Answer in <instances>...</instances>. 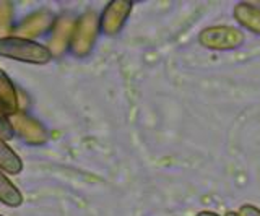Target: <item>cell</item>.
<instances>
[{"instance_id":"1","label":"cell","mask_w":260,"mask_h":216,"mask_svg":"<svg viewBox=\"0 0 260 216\" xmlns=\"http://www.w3.org/2000/svg\"><path fill=\"white\" fill-rule=\"evenodd\" d=\"M0 57L32 63V65H44L51 62L52 54L44 44L24 38L8 36L0 39Z\"/></svg>"},{"instance_id":"2","label":"cell","mask_w":260,"mask_h":216,"mask_svg":"<svg viewBox=\"0 0 260 216\" xmlns=\"http://www.w3.org/2000/svg\"><path fill=\"white\" fill-rule=\"evenodd\" d=\"M101 31V17L94 10L85 12L75 23L70 52L78 59H83L93 51L98 34Z\"/></svg>"},{"instance_id":"3","label":"cell","mask_w":260,"mask_h":216,"mask_svg":"<svg viewBox=\"0 0 260 216\" xmlns=\"http://www.w3.org/2000/svg\"><path fill=\"white\" fill-rule=\"evenodd\" d=\"M244 33L239 28L216 25L208 26L199 33V44L211 51H234L244 44Z\"/></svg>"},{"instance_id":"4","label":"cell","mask_w":260,"mask_h":216,"mask_svg":"<svg viewBox=\"0 0 260 216\" xmlns=\"http://www.w3.org/2000/svg\"><path fill=\"white\" fill-rule=\"evenodd\" d=\"M134 9L130 0H112L101 13V31L108 36L119 34Z\"/></svg>"},{"instance_id":"5","label":"cell","mask_w":260,"mask_h":216,"mask_svg":"<svg viewBox=\"0 0 260 216\" xmlns=\"http://www.w3.org/2000/svg\"><path fill=\"white\" fill-rule=\"evenodd\" d=\"M55 20L57 18L54 17V13L51 10H47V9L38 10L35 13H31L29 17H26L23 21H20L18 25H15L12 36L31 39L32 41L35 38L51 31Z\"/></svg>"},{"instance_id":"6","label":"cell","mask_w":260,"mask_h":216,"mask_svg":"<svg viewBox=\"0 0 260 216\" xmlns=\"http://www.w3.org/2000/svg\"><path fill=\"white\" fill-rule=\"evenodd\" d=\"M10 124L13 127V132L28 145H44L49 138L46 127L31 116L21 113V111L10 116Z\"/></svg>"},{"instance_id":"7","label":"cell","mask_w":260,"mask_h":216,"mask_svg":"<svg viewBox=\"0 0 260 216\" xmlns=\"http://www.w3.org/2000/svg\"><path fill=\"white\" fill-rule=\"evenodd\" d=\"M75 23L77 20H73L72 17H60L55 20L51 29V38H49V46H47L52 57H60V55L65 54V51L70 49Z\"/></svg>"},{"instance_id":"8","label":"cell","mask_w":260,"mask_h":216,"mask_svg":"<svg viewBox=\"0 0 260 216\" xmlns=\"http://www.w3.org/2000/svg\"><path fill=\"white\" fill-rule=\"evenodd\" d=\"M234 20L252 34L260 36V9L249 2H241L234 7Z\"/></svg>"},{"instance_id":"9","label":"cell","mask_w":260,"mask_h":216,"mask_svg":"<svg viewBox=\"0 0 260 216\" xmlns=\"http://www.w3.org/2000/svg\"><path fill=\"white\" fill-rule=\"evenodd\" d=\"M0 107L8 116L20 113V99L16 88L4 70H0Z\"/></svg>"},{"instance_id":"10","label":"cell","mask_w":260,"mask_h":216,"mask_svg":"<svg viewBox=\"0 0 260 216\" xmlns=\"http://www.w3.org/2000/svg\"><path fill=\"white\" fill-rule=\"evenodd\" d=\"M0 171L7 174H20L23 171V161L15 151L0 138Z\"/></svg>"},{"instance_id":"11","label":"cell","mask_w":260,"mask_h":216,"mask_svg":"<svg viewBox=\"0 0 260 216\" xmlns=\"http://www.w3.org/2000/svg\"><path fill=\"white\" fill-rule=\"evenodd\" d=\"M0 202L7 206H12V208H16L23 203L21 192L4 174V171H0Z\"/></svg>"},{"instance_id":"12","label":"cell","mask_w":260,"mask_h":216,"mask_svg":"<svg viewBox=\"0 0 260 216\" xmlns=\"http://www.w3.org/2000/svg\"><path fill=\"white\" fill-rule=\"evenodd\" d=\"M13 26V5L10 2H0V39L12 36Z\"/></svg>"},{"instance_id":"13","label":"cell","mask_w":260,"mask_h":216,"mask_svg":"<svg viewBox=\"0 0 260 216\" xmlns=\"http://www.w3.org/2000/svg\"><path fill=\"white\" fill-rule=\"evenodd\" d=\"M15 135L13 127L10 124V116L0 107V138L2 140H10Z\"/></svg>"},{"instance_id":"14","label":"cell","mask_w":260,"mask_h":216,"mask_svg":"<svg viewBox=\"0 0 260 216\" xmlns=\"http://www.w3.org/2000/svg\"><path fill=\"white\" fill-rule=\"evenodd\" d=\"M241 216H260V208H257V206H254V205H249V203H246V205H242L241 208H239V211H238Z\"/></svg>"},{"instance_id":"15","label":"cell","mask_w":260,"mask_h":216,"mask_svg":"<svg viewBox=\"0 0 260 216\" xmlns=\"http://www.w3.org/2000/svg\"><path fill=\"white\" fill-rule=\"evenodd\" d=\"M195 216H221V214H218L216 211H210V210H202L199 211Z\"/></svg>"},{"instance_id":"16","label":"cell","mask_w":260,"mask_h":216,"mask_svg":"<svg viewBox=\"0 0 260 216\" xmlns=\"http://www.w3.org/2000/svg\"><path fill=\"white\" fill-rule=\"evenodd\" d=\"M224 216H241V214H239L238 211H228Z\"/></svg>"},{"instance_id":"17","label":"cell","mask_w":260,"mask_h":216,"mask_svg":"<svg viewBox=\"0 0 260 216\" xmlns=\"http://www.w3.org/2000/svg\"><path fill=\"white\" fill-rule=\"evenodd\" d=\"M0 216H2V214H0Z\"/></svg>"}]
</instances>
